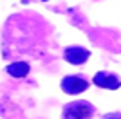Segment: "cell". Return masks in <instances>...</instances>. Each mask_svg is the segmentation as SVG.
Segmentation results:
<instances>
[{"instance_id": "1", "label": "cell", "mask_w": 121, "mask_h": 119, "mask_svg": "<svg viewBox=\"0 0 121 119\" xmlns=\"http://www.w3.org/2000/svg\"><path fill=\"white\" fill-rule=\"evenodd\" d=\"M94 114V106L87 101H80V103H71L65 108V119H91Z\"/></svg>"}, {"instance_id": "5", "label": "cell", "mask_w": 121, "mask_h": 119, "mask_svg": "<svg viewBox=\"0 0 121 119\" xmlns=\"http://www.w3.org/2000/svg\"><path fill=\"white\" fill-rule=\"evenodd\" d=\"M7 72L11 76H15V78H24L29 72V65L27 63H11L7 67Z\"/></svg>"}, {"instance_id": "2", "label": "cell", "mask_w": 121, "mask_h": 119, "mask_svg": "<svg viewBox=\"0 0 121 119\" xmlns=\"http://www.w3.org/2000/svg\"><path fill=\"white\" fill-rule=\"evenodd\" d=\"M61 87L67 94H81L89 89V81L83 79L81 76H67L61 81Z\"/></svg>"}, {"instance_id": "6", "label": "cell", "mask_w": 121, "mask_h": 119, "mask_svg": "<svg viewBox=\"0 0 121 119\" xmlns=\"http://www.w3.org/2000/svg\"><path fill=\"white\" fill-rule=\"evenodd\" d=\"M103 119H121V114H110V115H105Z\"/></svg>"}, {"instance_id": "3", "label": "cell", "mask_w": 121, "mask_h": 119, "mask_svg": "<svg viewBox=\"0 0 121 119\" xmlns=\"http://www.w3.org/2000/svg\"><path fill=\"white\" fill-rule=\"evenodd\" d=\"M94 85H98L99 89H108V90H116L121 87V81L116 74L112 72H98L94 78H92Z\"/></svg>"}, {"instance_id": "4", "label": "cell", "mask_w": 121, "mask_h": 119, "mask_svg": "<svg viewBox=\"0 0 121 119\" xmlns=\"http://www.w3.org/2000/svg\"><path fill=\"white\" fill-rule=\"evenodd\" d=\"M89 56H91V52L87 49H83V47H69L65 51V60L72 65L85 63L87 60H89Z\"/></svg>"}]
</instances>
